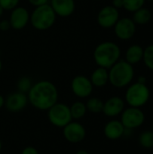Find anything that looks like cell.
<instances>
[{"instance_id": "74e56055", "label": "cell", "mask_w": 153, "mask_h": 154, "mask_svg": "<svg viewBox=\"0 0 153 154\" xmlns=\"http://www.w3.org/2000/svg\"><path fill=\"white\" fill-rule=\"evenodd\" d=\"M152 131H153V125H152Z\"/></svg>"}, {"instance_id": "d6986e66", "label": "cell", "mask_w": 153, "mask_h": 154, "mask_svg": "<svg viewBox=\"0 0 153 154\" xmlns=\"http://www.w3.org/2000/svg\"><path fill=\"white\" fill-rule=\"evenodd\" d=\"M133 21L136 25H145L151 20V12L146 7H142L133 13Z\"/></svg>"}, {"instance_id": "5bb4252c", "label": "cell", "mask_w": 153, "mask_h": 154, "mask_svg": "<svg viewBox=\"0 0 153 154\" xmlns=\"http://www.w3.org/2000/svg\"><path fill=\"white\" fill-rule=\"evenodd\" d=\"M125 106L124 100L120 97H112L104 102L103 114L107 117H116L122 114Z\"/></svg>"}, {"instance_id": "d590c367", "label": "cell", "mask_w": 153, "mask_h": 154, "mask_svg": "<svg viewBox=\"0 0 153 154\" xmlns=\"http://www.w3.org/2000/svg\"><path fill=\"white\" fill-rule=\"evenodd\" d=\"M2 147H3V144H2V141L0 140V152H1V151H2Z\"/></svg>"}, {"instance_id": "5b68a950", "label": "cell", "mask_w": 153, "mask_h": 154, "mask_svg": "<svg viewBox=\"0 0 153 154\" xmlns=\"http://www.w3.org/2000/svg\"><path fill=\"white\" fill-rule=\"evenodd\" d=\"M150 97L151 91L147 84L137 81L128 86L124 95V102L129 106L141 108L149 102Z\"/></svg>"}, {"instance_id": "ac0fdd59", "label": "cell", "mask_w": 153, "mask_h": 154, "mask_svg": "<svg viewBox=\"0 0 153 154\" xmlns=\"http://www.w3.org/2000/svg\"><path fill=\"white\" fill-rule=\"evenodd\" d=\"M144 48L139 44H133L129 46L125 51V60L131 65H135L142 60Z\"/></svg>"}, {"instance_id": "f1b7e54d", "label": "cell", "mask_w": 153, "mask_h": 154, "mask_svg": "<svg viewBox=\"0 0 153 154\" xmlns=\"http://www.w3.org/2000/svg\"><path fill=\"white\" fill-rule=\"evenodd\" d=\"M21 154H39V152L33 146H27L23 149Z\"/></svg>"}, {"instance_id": "3957f363", "label": "cell", "mask_w": 153, "mask_h": 154, "mask_svg": "<svg viewBox=\"0 0 153 154\" xmlns=\"http://www.w3.org/2000/svg\"><path fill=\"white\" fill-rule=\"evenodd\" d=\"M109 83L116 88L128 87L134 78V68L125 60H119L109 69Z\"/></svg>"}, {"instance_id": "30bf717a", "label": "cell", "mask_w": 153, "mask_h": 154, "mask_svg": "<svg viewBox=\"0 0 153 154\" xmlns=\"http://www.w3.org/2000/svg\"><path fill=\"white\" fill-rule=\"evenodd\" d=\"M115 36L122 41H128L132 39L136 33V24L132 18L123 17L119 18L114 26Z\"/></svg>"}, {"instance_id": "8d00e7d4", "label": "cell", "mask_w": 153, "mask_h": 154, "mask_svg": "<svg viewBox=\"0 0 153 154\" xmlns=\"http://www.w3.org/2000/svg\"><path fill=\"white\" fill-rule=\"evenodd\" d=\"M145 1H149V2H152L153 0H145Z\"/></svg>"}, {"instance_id": "2e32d148", "label": "cell", "mask_w": 153, "mask_h": 154, "mask_svg": "<svg viewBox=\"0 0 153 154\" xmlns=\"http://www.w3.org/2000/svg\"><path fill=\"white\" fill-rule=\"evenodd\" d=\"M125 130L126 129L120 120L113 119L106 124L104 127V134L107 139L115 141L124 136Z\"/></svg>"}, {"instance_id": "7a4b0ae2", "label": "cell", "mask_w": 153, "mask_h": 154, "mask_svg": "<svg viewBox=\"0 0 153 154\" xmlns=\"http://www.w3.org/2000/svg\"><path fill=\"white\" fill-rule=\"evenodd\" d=\"M93 57L97 67L109 69L120 60L121 48L114 42H103L95 48Z\"/></svg>"}, {"instance_id": "44dd1931", "label": "cell", "mask_w": 153, "mask_h": 154, "mask_svg": "<svg viewBox=\"0 0 153 154\" xmlns=\"http://www.w3.org/2000/svg\"><path fill=\"white\" fill-rule=\"evenodd\" d=\"M87 110L92 114H100L103 112L104 101L98 97H90L86 103Z\"/></svg>"}, {"instance_id": "4316f807", "label": "cell", "mask_w": 153, "mask_h": 154, "mask_svg": "<svg viewBox=\"0 0 153 154\" xmlns=\"http://www.w3.org/2000/svg\"><path fill=\"white\" fill-rule=\"evenodd\" d=\"M10 28H11V24H10L9 20L4 19V20H1V21H0V31L6 32V31H8Z\"/></svg>"}, {"instance_id": "7c38bea8", "label": "cell", "mask_w": 153, "mask_h": 154, "mask_svg": "<svg viewBox=\"0 0 153 154\" xmlns=\"http://www.w3.org/2000/svg\"><path fill=\"white\" fill-rule=\"evenodd\" d=\"M28 104L27 94L20 91L13 92L5 98V107L10 113H18L24 109Z\"/></svg>"}, {"instance_id": "83f0119b", "label": "cell", "mask_w": 153, "mask_h": 154, "mask_svg": "<svg viewBox=\"0 0 153 154\" xmlns=\"http://www.w3.org/2000/svg\"><path fill=\"white\" fill-rule=\"evenodd\" d=\"M27 1H28V3L30 5H32L34 7H37V6H41V5L49 4V2H50V0H27Z\"/></svg>"}, {"instance_id": "9c48e42d", "label": "cell", "mask_w": 153, "mask_h": 154, "mask_svg": "<svg viewBox=\"0 0 153 154\" xmlns=\"http://www.w3.org/2000/svg\"><path fill=\"white\" fill-rule=\"evenodd\" d=\"M70 88L72 93L79 98L89 97L93 92L94 86L92 85L90 79L84 75H78L73 78L70 83Z\"/></svg>"}, {"instance_id": "4dcf8cb0", "label": "cell", "mask_w": 153, "mask_h": 154, "mask_svg": "<svg viewBox=\"0 0 153 154\" xmlns=\"http://www.w3.org/2000/svg\"><path fill=\"white\" fill-rule=\"evenodd\" d=\"M4 106H5V97L2 95H0V109L3 108Z\"/></svg>"}, {"instance_id": "484cf974", "label": "cell", "mask_w": 153, "mask_h": 154, "mask_svg": "<svg viewBox=\"0 0 153 154\" xmlns=\"http://www.w3.org/2000/svg\"><path fill=\"white\" fill-rule=\"evenodd\" d=\"M20 0H0V6L4 11H11L18 6Z\"/></svg>"}, {"instance_id": "e0dca14e", "label": "cell", "mask_w": 153, "mask_h": 154, "mask_svg": "<svg viewBox=\"0 0 153 154\" xmlns=\"http://www.w3.org/2000/svg\"><path fill=\"white\" fill-rule=\"evenodd\" d=\"M89 79L94 87L103 88L109 82L108 69L102 67H97L96 69H94Z\"/></svg>"}, {"instance_id": "603a6c76", "label": "cell", "mask_w": 153, "mask_h": 154, "mask_svg": "<svg viewBox=\"0 0 153 154\" xmlns=\"http://www.w3.org/2000/svg\"><path fill=\"white\" fill-rule=\"evenodd\" d=\"M124 7L126 11L130 13H133L136 10L144 6L145 0H123Z\"/></svg>"}, {"instance_id": "6da1fadb", "label": "cell", "mask_w": 153, "mask_h": 154, "mask_svg": "<svg viewBox=\"0 0 153 154\" xmlns=\"http://www.w3.org/2000/svg\"><path fill=\"white\" fill-rule=\"evenodd\" d=\"M28 102L34 108L48 111L58 102L59 91L57 87L49 80H40L32 84L27 93Z\"/></svg>"}, {"instance_id": "ba28073f", "label": "cell", "mask_w": 153, "mask_h": 154, "mask_svg": "<svg viewBox=\"0 0 153 154\" xmlns=\"http://www.w3.org/2000/svg\"><path fill=\"white\" fill-rule=\"evenodd\" d=\"M62 134L67 142L70 143H79L85 140L87 131L82 124L72 120L62 128Z\"/></svg>"}, {"instance_id": "ffe728a7", "label": "cell", "mask_w": 153, "mask_h": 154, "mask_svg": "<svg viewBox=\"0 0 153 154\" xmlns=\"http://www.w3.org/2000/svg\"><path fill=\"white\" fill-rule=\"evenodd\" d=\"M69 111H70L72 120H75V121H78V120H80L81 118H83L87 112L86 104L81 101L74 102L69 106Z\"/></svg>"}, {"instance_id": "8992f818", "label": "cell", "mask_w": 153, "mask_h": 154, "mask_svg": "<svg viewBox=\"0 0 153 154\" xmlns=\"http://www.w3.org/2000/svg\"><path fill=\"white\" fill-rule=\"evenodd\" d=\"M47 112V116L50 123L55 127L63 128L72 121L69 106L64 103L57 102Z\"/></svg>"}, {"instance_id": "cb8c5ba5", "label": "cell", "mask_w": 153, "mask_h": 154, "mask_svg": "<svg viewBox=\"0 0 153 154\" xmlns=\"http://www.w3.org/2000/svg\"><path fill=\"white\" fill-rule=\"evenodd\" d=\"M142 61L146 68L153 71V44H150L144 48Z\"/></svg>"}, {"instance_id": "4fadbf2b", "label": "cell", "mask_w": 153, "mask_h": 154, "mask_svg": "<svg viewBox=\"0 0 153 154\" xmlns=\"http://www.w3.org/2000/svg\"><path fill=\"white\" fill-rule=\"evenodd\" d=\"M9 22L11 28L14 30H22L30 22V13L25 7L16 6L11 10Z\"/></svg>"}, {"instance_id": "8fae6325", "label": "cell", "mask_w": 153, "mask_h": 154, "mask_svg": "<svg viewBox=\"0 0 153 154\" xmlns=\"http://www.w3.org/2000/svg\"><path fill=\"white\" fill-rule=\"evenodd\" d=\"M120 18L119 10L111 5H106L97 14V23L104 29L113 28Z\"/></svg>"}, {"instance_id": "277c9868", "label": "cell", "mask_w": 153, "mask_h": 154, "mask_svg": "<svg viewBox=\"0 0 153 154\" xmlns=\"http://www.w3.org/2000/svg\"><path fill=\"white\" fill-rule=\"evenodd\" d=\"M57 15L50 4L37 6L30 14V23L38 31H46L53 26Z\"/></svg>"}, {"instance_id": "9a60e30c", "label": "cell", "mask_w": 153, "mask_h": 154, "mask_svg": "<svg viewBox=\"0 0 153 154\" xmlns=\"http://www.w3.org/2000/svg\"><path fill=\"white\" fill-rule=\"evenodd\" d=\"M50 5L60 17H69L76 9L75 0H50Z\"/></svg>"}, {"instance_id": "d6a6232c", "label": "cell", "mask_w": 153, "mask_h": 154, "mask_svg": "<svg viewBox=\"0 0 153 154\" xmlns=\"http://www.w3.org/2000/svg\"><path fill=\"white\" fill-rule=\"evenodd\" d=\"M76 154H89V152L87 151H85V150H79L76 152Z\"/></svg>"}, {"instance_id": "52a82bcc", "label": "cell", "mask_w": 153, "mask_h": 154, "mask_svg": "<svg viewBox=\"0 0 153 154\" xmlns=\"http://www.w3.org/2000/svg\"><path fill=\"white\" fill-rule=\"evenodd\" d=\"M121 123L126 130H133L141 127L145 122V115L141 108L129 106L122 112Z\"/></svg>"}, {"instance_id": "1f68e13d", "label": "cell", "mask_w": 153, "mask_h": 154, "mask_svg": "<svg viewBox=\"0 0 153 154\" xmlns=\"http://www.w3.org/2000/svg\"><path fill=\"white\" fill-rule=\"evenodd\" d=\"M138 82H141V83H144V84H146V82H147L146 78H145V77H140V78L138 79Z\"/></svg>"}, {"instance_id": "e575fe53", "label": "cell", "mask_w": 153, "mask_h": 154, "mask_svg": "<svg viewBox=\"0 0 153 154\" xmlns=\"http://www.w3.org/2000/svg\"><path fill=\"white\" fill-rule=\"evenodd\" d=\"M2 68H3V63H2V60H1V59H0V72H1V70H2Z\"/></svg>"}, {"instance_id": "836d02e7", "label": "cell", "mask_w": 153, "mask_h": 154, "mask_svg": "<svg viewBox=\"0 0 153 154\" xmlns=\"http://www.w3.org/2000/svg\"><path fill=\"white\" fill-rule=\"evenodd\" d=\"M3 13H4V9L0 6V18H1V16L3 15Z\"/></svg>"}, {"instance_id": "7402d4cb", "label": "cell", "mask_w": 153, "mask_h": 154, "mask_svg": "<svg viewBox=\"0 0 153 154\" xmlns=\"http://www.w3.org/2000/svg\"><path fill=\"white\" fill-rule=\"evenodd\" d=\"M139 144L147 150L153 149V131H144L139 136Z\"/></svg>"}, {"instance_id": "d4e9b609", "label": "cell", "mask_w": 153, "mask_h": 154, "mask_svg": "<svg viewBox=\"0 0 153 154\" xmlns=\"http://www.w3.org/2000/svg\"><path fill=\"white\" fill-rule=\"evenodd\" d=\"M32 83L30 78L28 77H22L19 79L18 82H17V89L18 91L27 94L28 91L30 90V88H32Z\"/></svg>"}, {"instance_id": "f546056e", "label": "cell", "mask_w": 153, "mask_h": 154, "mask_svg": "<svg viewBox=\"0 0 153 154\" xmlns=\"http://www.w3.org/2000/svg\"><path fill=\"white\" fill-rule=\"evenodd\" d=\"M112 5L119 10L124 7V2H123V0H113Z\"/></svg>"}]
</instances>
